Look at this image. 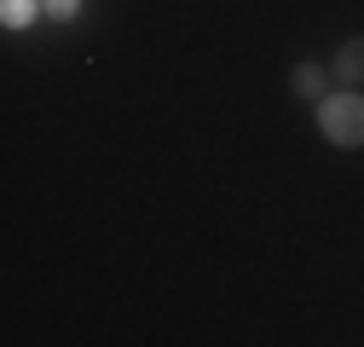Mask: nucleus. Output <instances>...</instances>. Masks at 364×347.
I'll return each mask as SVG.
<instances>
[{"label":"nucleus","instance_id":"f257e3e1","mask_svg":"<svg viewBox=\"0 0 364 347\" xmlns=\"http://www.w3.org/2000/svg\"><path fill=\"white\" fill-rule=\"evenodd\" d=\"M318 127H324V139H336V145H364V99H358V93L324 99Z\"/></svg>","mask_w":364,"mask_h":347},{"label":"nucleus","instance_id":"f03ea898","mask_svg":"<svg viewBox=\"0 0 364 347\" xmlns=\"http://www.w3.org/2000/svg\"><path fill=\"white\" fill-rule=\"evenodd\" d=\"M336 75H341V81H364V41H347V47H341Z\"/></svg>","mask_w":364,"mask_h":347},{"label":"nucleus","instance_id":"7ed1b4c3","mask_svg":"<svg viewBox=\"0 0 364 347\" xmlns=\"http://www.w3.org/2000/svg\"><path fill=\"white\" fill-rule=\"evenodd\" d=\"M289 81H295V93H301V99H318V93H324V70H312V64H301Z\"/></svg>","mask_w":364,"mask_h":347},{"label":"nucleus","instance_id":"20e7f679","mask_svg":"<svg viewBox=\"0 0 364 347\" xmlns=\"http://www.w3.org/2000/svg\"><path fill=\"white\" fill-rule=\"evenodd\" d=\"M0 18H6V29H23L35 18V0H0Z\"/></svg>","mask_w":364,"mask_h":347},{"label":"nucleus","instance_id":"39448f33","mask_svg":"<svg viewBox=\"0 0 364 347\" xmlns=\"http://www.w3.org/2000/svg\"><path fill=\"white\" fill-rule=\"evenodd\" d=\"M81 0H41V12H53V18H75Z\"/></svg>","mask_w":364,"mask_h":347}]
</instances>
